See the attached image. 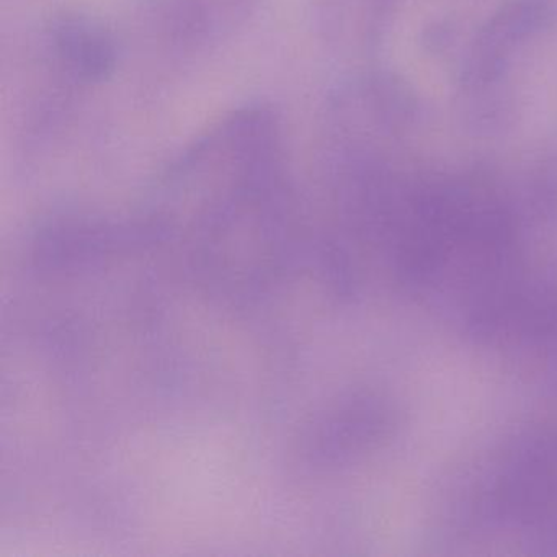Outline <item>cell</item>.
I'll list each match as a JSON object with an SVG mask.
<instances>
[{
    "mask_svg": "<svg viewBox=\"0 0 557 557\" xmlns=\"http://www.w3.org/2000/svg\"><path fill=\"white\" fill-rule=\"evenodd\" d=\"M257 4L259 0H145L139 18L161 50L188 57L231 37Z\"/></svg>",
    "mask_w": 557,
    "mask_h": 557,
    "instance_id": "1",
    "label": "cell"
},
{
    "mask_svg": "<svg viewBox=\"0 0 557 557\" xmlns=\"http://www.w3.org/2000/svg\"><path fill=\"white\" fill-rule=\"evenodd\" d=\"M50 53L71 81L103 83L119 63V45L106 25L79 14H64L48 27Z\"/></svg>",
    "mask_w": 557,
    "mask_h": 557,
    "instance_id": "2",
    "label": "cell"
},
{
    "mask_svg": "<svg viewBox=\"0 0 557 557\" xmlns=\"http://www.w3.org/2000/svg\"><path fill=\"white\" fill-rule=\"evenodd\" d=\"M556 18L553 0H505L475 35L474 44L510 58L515 48L544 34Z\"/></svg>",
    "mask_w": 557,
    "mask_h": 557,
    "instance_id": "3",
    "label": "cell"
},
{
    "mask_svg": "<svg viewBox=\"0 0 557 557\" xmlns=\"http://www.w3.org/2000/svg\"><path fill=\"white\" fill-rule=\"evenodd\" d=\"M469 97L468 122L478 133H491L504 129L505 123L511 120L510 100L504 96L502 83L487 89L465 92Z\"/></svg>",
    "mask_w": 557,
    "mask_h": 557,
    "instance_id": "4",
    "label": "cell"
},
{
    "mask_svg": "<svg viewBox=\"0 0 557 557\" xmlns=\"http://www.w3.org/2000/svg\"><path fill=\"white\" fill-rule=\"evenodd\" d=\"M456 38L455 25L449 22H435L423 32V48L430 54H442L451 47Z\"/></svg>",
    "mask_w": 557,
    "mask_h": 557,
    "instance_id": "5",
    "label": "cell"
}]
</instances>
